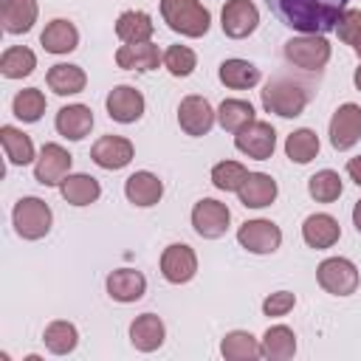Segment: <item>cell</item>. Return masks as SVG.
I'll return each instance as SVG.
<instances>
[{
	"label": "cell",
	"instance_id": "6da1fadb",
	"mask_svg": "<svg viewBox=\"0 0 361 361\" xmlns=\"http://www.w3.org/2000/svg\"><path fill=\"white\" fill-rule=\"evenodd\" d=\"M265 6L299 34L336 31L338 17L347 11V0H265Z\"/></svg>",
	"mask_w": 361,
	"mask_h": 361
},
{
	"label": "cell",
	"instance_id": "7a4b0ae2",
	"mask_svg": "<svg viewBox=\"0 0 361 361\" xmlns=\"http://www.w3.org/2000/svg\"><path fill=\"white\" fill-rule=\"evenodd\" d=\"M307 102H310L307 85H302V82H296L290 76H274L262 87V107L268 113L282 116V118L302 116V110L307 107Z\"/></svg>",
	"mask_w": 361,
	"mask_h": 361
},
{
	"label": "cell",
	"instance_id": "3957f363",
	"mask_svg": "<svg viewBox=\"0 0 361 361\" xmlns=\"http://www.w3.org/2000/svg\"><path fill=\"white\" fill-rule=\"evenodd\" d=\"M164 23L180 37H203L209 34L212 14L200 0H161Z\"/></svg>",
	"mask_w": 361,
	"mask_h": 361
},
{
	"label": "cell",
	"instance_id": "277c9868",
	"mask_svg": "<svg viewBox=\"0 0 361 361\" xmlns=\"http://www.w3.org/2000/svg\"><path fill=\"white\" fill-rule=\"evenodd\" d=\"M11 220H14V231L23 237V240H42L48 231H51V223H54V214H51V206L39 197H20L14 212H11Z\"/></svg>",
	"mask_w": 361,
	"mask_h": 361
},
{
	"label": "cell",
	"instance_id": "5b68a950",
	"mask_svg": "<svg viewBox=\"0 0 361 361\" xmlns=\"http://www.w3.org/2000/svg\"><path fill=\"white\" fill-rule=\"evenodd\" d=\"M282 54L302 71H322L330 62V42L324 39V34H299L285 42Z\"/></svg>",
	"mask_w": 361,
	"mask_h": 361
},
{
	"label": "cell",
	"instance_id": "8992f818",
	"mask_svg": "<svg viewBox=\"0 0 361 361\" xmlns=\"http://www.w3.org/2000/svg\"><path fill=\"white\" fill-rule=\"evenodd\" d=\"M319 285L333 296H350L358 290V268L347 257H327L316 268Z\"/></svg>",
	"mask_w": 361,
	"mask_h": 361
},
{
	"label": "cell",
	"instance_id": "52a82bcc",
	"mask_svg": "<svg viewBox=\"0 0 361 361\" xmlns=\"http://www.w3.org/2000/svg\"><path fill=\"white\" fill-rule=\"evenodd\" d=\"M73 155L62 144H42L39 158L34 161V180L42 186H59L71 175Z\"/></svg>",
	"mask_w": 361,
	"mask_h": 361
},
{
	"label": "cell",
	"instance_id": "ba28073f",
	"mask_svg": "<svg viewBox=\"0 0 361 361\" xmlns=\"http://www.w3.org/2000/svg\"><path fill=\"white\" fill-rule=\"evenodd\" d=\"M234 147L254 158V161H268L276 149V130L268 121H251L248 127H243L240 133H234Z\"/></svg>",
	"mask_w": 361,
	"mask_h": 361
},
{
	"label": "cell",
	"instance_id": "9c48e42d",
	"mask_svg": "<svg viewBox=\"0 0 361 361\" xmlns=\"http://www.w3.org/2000/svg\"><path fill=\"white\" fill-rule=\"evenodd\" d=\"M228 223H231L228 206L220 203V200H214V197H203V200H197L195 209H192V228H195L203 240H217V237H223L226 228H228Z\"/></svg>",
	"mask_w": 361,
	"mask_h": 361
},
{
	"label": "cell",
	"instance_id": "30bf717a",
	"mask_svg": "<svg viewBox=\"0 0 361 361\" xmlns=\"http://www.w3.org/2000/svg\"><path fill=\"white\" fill-rule=\"evenodd\" d=\"M237 243L251 254H274L282 243V231L274 220H245L237 228Z\"/></svg>",
	"mask_w": 361,
	"mask_h": 361
},
{
	"label": "cell",
	"instance_id": "8fae6325",
	"mask_svg": "<svg viewBox=\"0 0 361 361\" xmlns=\"http://www.w3.org/2000/svg\"><path fill=\"white\" fill-rule=\"evenodd\" d=\"M259 25V11L251 0H228L220 11V28L231 39H245Z\"/></svg>",
	"mask_w": 361,
	"mask_h": 361
},
{
	"label": "cell",
	"instance_id": "7c38bea8",
	"mask_svg": "<svg viewBox=\"0 0 361 361\" xmlns=\"http://www.w3.org/2000/svg\"><path fill=\"white\" fill-rule=\"evenodd\" d=\"M161 274L166 282L172 285H183L197 274V257L192 251V245L186 243H172L164 248L161 254Z\"/></svg>",
	"mask_w": 361,
	"mask_h": 361
},
{
	"label": "cell",
	"instance_id": "4fadbf2b",
	"mask_svg": "<svg viewBox=\"0 0 361 361\" xmlns=\"http://www.w3.org/2000/svg\"><path fill=\"white\" fill-rule=\"evenodd\" d=\"M214 118H217V113L212 110V104L203 96H186L178 104V124L186 135H195V138L206 135L214 127Z\"/></svg>",
	"mask_w": 361,
	"mask_h": 361
},
{
	"label": "cell",
	"instance_id": "5bb4252c",
	"mask_svg": "<svg viewBox=\"0 0 361 361\" xmlns=\"http://www.w3.org/2000/svg\"><path fill=\"white\" fill-rule=\"evenodd\" d=\"M358 138H361V107L347 102L330 118V144L338 152H344V149L355 147Z\"/></svg>",
	"mask_w": 361,
	"mask_h": 361
},
{
	"label": "cell",
	"instance_id": "9a60e30c",
	"mask_svg": "<svg viewBox=\"0 0 361 361\" xmlns=\"http://www.w3.org/2000/svg\"><path fill=\"white\" fill-rule=\"evenodd\" d=\"M107 116L118 124H133L144 116V96L133 85H116L107 93Z\"/></svg>",
	"mask_w": 361,
	"mask_h": 361
},
{
	"label": "cell",
	"instance_id": "2e32d148",
	"mask_svg": "<svg viewBox=\"0 0 361 361\" xmlns=\"http://www.w3.org/2000/svg\"><path fill=\"white\" fill-rule=\"evenodd\" d=\"M133 141L124 135H102L90 147V158L102 169H124L133 161Z\"/></svg>",
	"mask_w": 361,
	"mask_h": 361
},
{
	"label": "cell",
	"instance_id": "e0dca14e",
	"mask_svg": "<svg viewBox=\"0 0 361 361\" xmlns=\"http://www.w3.org/2000/svg\"><path fill=\"white\" fill-rule=\"evenodd\" d=\"M338 237H341V226H338V220H336L333 214L316 212V214L305 217V223H302V240H305L310 248H316V251L336 245Z\"/></svg>",
	"mask_w": 361,
	"mask_h": 361
},
{
	"label": "cell",
	"instance_id": "ac0fdd59",
	"mask_svg": "<svg viewBox=\"0 0 361 361\" xmlns=\"http://www.w3.org/2000/svg\"><path fill=\"white\" fill-rule=\"evenodd\" d=\"M158 62H164V56H161L158 45H152V42H124L116 51V65L124 71L147 73V71H155Z\"/></svg>",
	"mask_w": 361,
	"mask_h": 361
},
{
	"label": "cell",
	"instance_id": "d6986e66",
	"mask_svg": "<svg viewBox=\"0 0 361 361\" xmlns=\"http://www.w3.org/2000/svg\"><path fill=\"white\" fill-rule=\"evenodd\" d=\"M276 180L265 172H248V178L243 180V186L237 189V197L245 209H265L276 200Z\"/></svg>",
	"mask_w": 361,
	"mask_h": 361
},
{
	"label": "cell",
	"instance_id": "ffe728a7",
	"mask_svg": "<svg viewBox=\"0 0 361 361\" xmlns=\"http://www.w3.org/2000/svg\"><path fill=\"white\" fill-rule=\"evenodd\" d=\"M164 338H166V327H164L161 316H155V313H141V316L133 319V324H130V341H133V347H135L138 353H152V350H158V347L164 344Z\"/></svg>",
	"mask_w": 361,
	"mask_h": 361
},
{
	"label": "cell",
	"instance_id": "44dd1931",
	"mask_svg": "<svg viewBox=\"0 0 361 361\" xmlns=\"http://www.w3.org/2000/svg\"><path fill=\"white\" fill-rule=\"evenodd\" d=\"M54 127L59 135H65L68 141H82L90 130H93V113L87 104H65L56 118H54Z\"/></svg>",
	"mask_w": 361,
	"mask_h": 361
},
{
	"label": "cell",
	"instance_id": "7402d4cb",
	"mask_svg": "<svg viewBox=\"0 0 361 361\" xmlns=\"http://www.w3.org/2000/svg\"><path fill=\"white\" fill-rule=\"evenodd\" d=\"M124 195H127V200H130L133 206L147 209V206H155V203L161 200L164 183H161L158 175L141 169V172H133V175L124 180Z\"/></svg>",
	"mask_w": 361,
	"mask_h": 361
},
{
	"label": "cell",
	"instance_id": "603a6c76",
	"mask_svg": "<svg viewBox=\"0 0 361 361\" xmlns=\"http://www.w3.org/2000/svg\"><path fill=\"white\" fill-rule=\"evenodd\" d=\"M144 290H147V279L135 268H118L107 276V293H110V299H116L121 305L138 302L144 296Z\"/></svg>",
	"mask_w": 361,
	"mask_h": 361
},
{
	"label": "cell",
	"instance_id": "cb8c5ba5",
	"mask_svg": "<svg viewBox=\"0 0 361 361\" xmlns=\"http://www.w3.org/2000/svg\"><path fill=\"white\" fill-rule=\"evenodd\" d=\"M37 0H3L0 6V20L6 34H25L37 23Z\"/></svg>",
	"mask_w": 361,
	"mask_h": 361
},
{
	"label": "cell",
	"instance_id": "d4e9b609",
	"mask_svg": "<svg viewBox=\"0 0 361 361\" xmlns=\"http://www.w3.org/2000/svg\"><path fill=\"white\" fill-rule=\"evenodd\" d=\"M45 85L56 93V96H73V93H82L85 85H87V76L79 65H71V62H59V65H51L48 73H45Z\"/></svg>",
	"mask_w": 361,
	"mask_h": 361
},
{
	"label": "cell",
	"instance_id": "484cf974",
	"mask_svg": "<svg viewBox=\"0 0 361 361\" xmlns=\"http://www.w3.org/2000/svg\"><path fill=\"white\" fill-rule=\"evenodd\" d=\"M59 195L65 197V203L71 206H90L99 200L102 195V186L93 175H85V172H73L68 175L62 183H59Z\"/></svg>",
	"mask_w": 361,
	"mask_h": 361
},
{
	"label": "cell",
	"instance_id": "4316f807",
	"mask_svg": "<svg viewBox=\"0 0 361 361\" xmlns=\"http://www.w3.org/2000/svg\"><path fill=\"white\" fill-rule=\"evenodd\" d=\"M39 42H42V48L48 54H71L79 45V31H76V25L71 20L56 17V20H51L45 25V31L39 34Z\"/></svg>",
	"mask_w": 361,
	"mask_h": 361
},
{
	"label": "cell",
	"instance_id": "83f0119b",
	"mask_svg": "<svg viewBox=\"0 0 361 361\" xmlns=\"http://www.w3.org/2000/svg\"><path fill=\"white\" fill-rule=\"evenodd\" d=\"M217 76L231 90H248L259 82V68L248 59H223L217 68Z\"/></svg>",
	"mask_w": 361,
	"mask_h": 361
},
{
	"label": "cell",
	"instance_id": "f1b7e54d",
	"mask_svg": "<svg viewBox=\"0 0 361 361\" xmlns=\"http://www.w3.org/2000/svg\"><path fill=\"white\" fill-rule=\"evenodd\" d=\"M262 358L268 361H288L296 353V336L288 324H274L262 336Z\"/></svg>",
	"mask_w": 361,
	"mask_h": 361
},
{
	"label": "cell",
	"instance_id": "f546056e",
	"mask_svg": "<svg viewBox=\"0 0 361 361\" xmlns=\"http://www.w3.org/2000/svg\"><path fill=\"white\" fill-rule=\"evenodd\" d=\"M155 25H152V17L147 11H121L118 20H116V34L121 42H149Z\"/></svg>",
	"mask_w": 361,
	"mask_h": 361
},
{
	"label": "cell",
	"instance_id": "4dcf8cb0",
	"mask_svg": "<svg viewBox=\"0 0 361 361\" xmlns=\"http://www.w3.org/2000/svg\"><path fill=\"white\" fill-rule=\"evenodd\" d=\"M0 144H3V152L6 158L14 164V166H25L31 164L37 155H34V141L31 135H25L23 130L11 127V124H3L0 127Z\"/></svg>",
	"mask_w": 361,
	"mask_h": 361
},
{
	"label": "cell",
	"instance_id": "1f68e13d",
	"mask_svg": "<svg viewBox=\"0 0 361 361\" xmlns=\"http://www.w3.org/2000/svg\"><path fill=\"white\" fill-rule=\"evenodd\" d=\"M220 353L228 361H254L262 355V344L248 330H231L220 341Z\"/></svg>",
	"mask_w": 361,
	"mask_h": 361
},
{
	"label": "cell",
	"instance_id": "d6a6232c",
	"mask_svg": "<svg viewBox=\"0 0 361 361\" xmlns=\"http://www.w3.org/2000/svg\"><path fill=\"white\" fill-rule=\"evenodd\" d=\"M217 121L226 133H240L254 121V107L245 99H223L217 107Z\"/></svg>",
	"mask_w": 361,
	"mask_h": 361
},
{
	"label": "cell",
	"instance_id": "836d02e7",
	"mask_svg": "<svg viewBox=\"0 0 361 361\" xmlns=\"http://www.w3.org/2000/svg\"><path fill=\"white\" fill-rule=\"evenodd\" d=\"M319 135L310 127H299L285 138V155L293 164H310L319 155Z\"/></svg>",
	"mask_w": 361,
	"mask_h": 361
},
{
	"label": "cell",
	"instance_id": "e575fe53",
	"mask_svg": "<svg viewBox=\"0 0 361 361\" xmlns=\"http://www.w3.org/2000/svg\"><path fill=\"white\" fill-rule=\"evenodd\" d=\"M34 68H37V56L25 45H11L0 56V73L6 79H23V76L34 73Z\"/></svg>",
	"mask_w": 361,
	"mask_h": 361
},
{
	"label": "cell",
	"instance_id": "d590c367",
	"mask_svg": "<svg viewBox=\"0 0 361 361\" xmlns=\"http://www.w3.org/2000/svg\"><path fill=\"white\" fill-rule=\"evenodd\" d=\"M42 341H45L48 353H54V355H68V353H73L76 344H79V330H76L71 322L56 319V322H51V324L45 327Z\"/></svg>",
	"mask_w": 361,
	"mask_h": 361
},
{
	"label": "cell",
	"instance_id": "8d00e7d4",
	"mask_svg": "<svg viewBox=\"0 0 361 361\" xmlns=\"http://www.w3.org/2000/svg\"><path fill=\"white\" fill-rule=\"evenodd\" d=\"M45 104H48V102H45V93H42L39 87H25V90H20V93L14 96V102H11V113H14L20 121L34 124V121L42 118Z\"/></svg>",
	"mask_w": 361,
	"mask_h": 361
},
{
	"label": "cell",
	"instance_id": "74e56055",
	"mask_svg": "<svg viewBox=\"0 0 361 361\" xmlns=\"http://www.w3.org/2000/svg\"><path fill=\"white\" fill-rule=\"evenodd\" d=\"M341 189H344L341 186V178L333 169H319L307 180V192H310V197L316 203H333V200H338L341 197Z\"/></svg>",
	"mask_w": 361,
	"mask_h": 361
},
{
	"label": "cell",
	"instance_id": "f35d334b",
	"mask_svg": "<svg viewBox=\"0 0 361 361\" xmlns=\"http://www.w3.org/2000/svg\"><path fill=\"white\" fill-rule=\"evenodd\" d=\"M245 178H248V169L240 161H220L212 166V183L220 192H237Z\"/></svg>",
	"mask_w": 361,
	"mask_h": 361
},
{
	"label": "cell",
	"instance_id": "ab89813d",
	"mask_svg": "<svg viewBox=\"0 0 361 361\" xmlns=\"http://www.w3.org/2000/svg\"><path fill=\"white\" fill-rule=\"evenodd\" d=\"M164 68L172 76H189L197 68V56L189 45H169L164 51Z\"/></svg>",
	"mask_w": 361,
	"mask_h": 361
},
{
	"label": "cell",
	"instance_id": "60d3db41",
	"mask_svg": "<svg viewBox=\"0 0 361 361\" xmlns=\"http://www.w3.org/2000/svg\"><path fill=\"white\" fill-rule=\"evenodd\" d=\"M336 34H338V39L347 42V45L358 54V59H361V11L347 8V11L338 17V23H336Z\"/></svg>",
	"mask_w": 361,
	"mask_h": 361
},
{
	"label": "cell",
	"instance_id": "b9f144b4",
	"mask_svg": "<svg viewBox=\"0 0 361 361\" xmlns=\"http://www.w3.org/2000/svg\"><path fill=\"white\" fill-rule=\"evenodd\" d=\"M293 305H296V296H293L290 290H276V293L265 296L262 313H265V316H288V313L293 310Z\"/></svg>",
	"mask_w": 361,
	"mask_h": 361
},
{
	"label": "cell",
	"instance_id": "7bdbcfd3",
	"mask_svg": "<svg viewBox=\"0 0 361 361\" xmlns=\"http://www.w3.org/2000/svg\"><path fill=\"white\" fill-rule=\"evenodd\" d=\"M347 175L353 178V183L361 186V155H355V158L347 161Z\"/></svg>",
	"mask_w": 361,
	"mask_h": 361
},
{
	"label": "cell",
	"instance_id": "ee69618b",
	"mask_svg": "<svg viewBox=\"0 0 361 361\" xmlns=\"http://www.w3.org/2000/svg\"><path fill=\"white\" fill-rule=\"evenodd\" d=\"M353 226H355V231L361 234V200L353 206Z\"/></svg>",
	"mask_w": 361,
	"mask_h": 361
},
{
	"label": "cell",
	"instance_id": "f6af8a7d",
	"mask_svg": "<svg viewBox=\"0 0 361 361\" xmlns=\"http://www.w3.org/2000/svg\"><path fill=\"white\" fill-rule=\"evenodd\" d=\"M353 82H355V87H358V90H361V65H358V68H355V73H353Z\"/></svg>",
	"mask_w": 361,
	"mask_h": 361
}]
</instances>
